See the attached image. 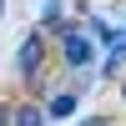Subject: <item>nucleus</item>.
<instances>
[{"label": "nucleus", "mask_w": 126, "mask_h": 126, "mask_svg": "<svg viewBox=\"0 0 126 126\" xmlns=\"http://www.w3.org/2000/svg\"><path fill=\"white\" fill-rule=\"evenodd\" d=\"M61 61H66V71L86 76V66H96V40H91L86 30H71V35H61Z\"/></svg>", "instance_id": "obj_1"}, {"label": "nucleus", "mask_w": 126, "mask_h": 126, "mask_svg": "<svg viewBox=\"0 0 126 126\" xmlns=\"http://www.w3.org/2000/svg\"><path fill=\"white\" fill-rule=\"evenodd\" d=\"M40 66H46V30L25 35V40H20V50H15V71L30 81V86L40 81Z\"/></svg>", "instance_id": "obj_2"}, {"label": "nucleus", "mask_w": 126, "mask_h": 126, "mask_svg": "<svg viewBox=\"0 0 126 126\" xmlns=\"http://www.w3.org/2000/svg\"><path fill=\"white\" fill-rule=\"evenodd\" d=\"M76 106H81L76 91H56V96H50L40 111H46V121H71V116H76Z\"/></svg>", "instance_id": "obj_3"}, {"label": "nucleus", "mask_w": 126, "mask_h": 126, "mask_svg": "<svg viewBox=\"0 0 126 126\" xmlns=\"http://www.w3.org/2000/svg\"><path fill=\"white\" fill-rule=\"evenodd\" d=\"M10 126H46V111L35 101H20V106H10Z\"/></svg>", "instance_id": "obj_4"}, {"label": "nucleus", "mask_w": 126, "mask_h": 126, "mask_svg": "<svg viewBox=\"0 0 126 126\" xmlns=\"http://www.w3.org/2000/svg\"><path fill=\"white\" fill-rule=\"evenodd\" d=\"M121 71H126V35L111 46V56H106V76H121Z\"/></svg>", "instance_id": "obj_5"}, {"label": "nucleus", "mask_w": 126, "mask_h": 126, "mask_svg": "<svg viewBox=\"0 0 126 126\" xmlns=\"http://www.w3.org/2000/svg\"><path fill=\"white\" fill-rule=\"evenodd\" d=\"M0 126H10V106H5V101H0Z\"/></svg>", "instance_id": "obj_6"}, {"label": "nucleus", "mask_w": 126, "mask_h": 126, "mask_svg": "<svg viewBox=\"0 0 126 126\" xmlns=\"http://www.w3.org/2000/svg\"><path fill=\"white\" fill-rule=\"evenodd\" d=\"M121 106H126V71H121Z\"/></svg>", "instance_id": "obj_7"}]
</instances>
